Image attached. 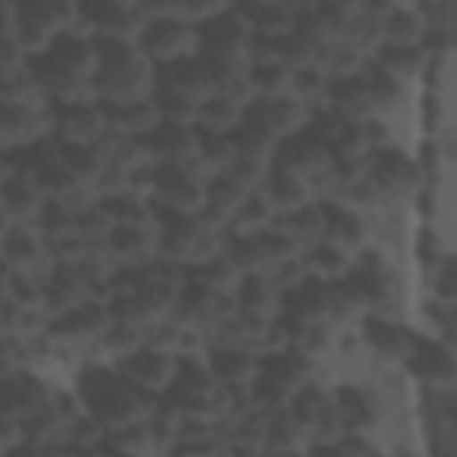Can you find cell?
I'll return each mask as SVG.
<instances>
[{
	"label": "cell",
	"mask_w": 457,
	"mask_h": 457,
	"mask_svg": "<svg viewBox=\"0 0 457 457\" xmlns=\"http://www.w3.org/2000/svg\"><path fill=\"white\" fill-rule=\"evenodd\" d=\"M46 396H50V386L29 368L11 371V375L0 378V414H7L14 421L32 418L46 403Z\"/></svg>",
	"instance_id": "obj_6"
},
{
	"label": "cell",
	"mask_w": 457,
	"mask_h": 457,
	"mask_svg": "<svg viewBox=\"0 0 457 457\" xmlns=\"http://www.w3.org/2000/svg\"><path fill=\"white\" fill-rule=\"evenodd\" d=\"M303 261H307V275L318 278V282H339V278H346L350 268H353V257H350L346 250L325 243V239L314 243L311 250H303Z\"/></svg>",
	"instance_id": "obj_13"
},
{
	"label": "cell",
	"mask_w": 457,
	"mask_h": 457,
	"mask_svg": "<svg viewBox=\"0 0 457 457\" xmlns=\"http://www.w3.org/2000/svg\"><path fill=\"white\" fill-rule=\"evenodd\" d=\"M139 46L154 64H171L200 54V29H193V21L182 18H161L139 32Z\"/></svg>",
	"instance_id": "obj_3"
},
{
	"label": "cell",
	"mask_w": 457,
	"mask_h": 457,
	"mask_svg": "<svg viewBox=\"0 0 457 457\" xmlns=\"http://www.w3.org/2000/svg\"><path fill=\"white\" fill-rule=\"evenodd\" d=\"M21 446V421L0 414V450H18Z\"/></svg>",
	"instance_id": "obj_15"
},
{
	"label": "cell",
	"mask_w": 457,
	"mask_h": 457,
	"mask_svg": "<svg viewBox=\"0 0 457 457\" xmlns=\"http://www.w3.org/2000/svg\"><path fill=\"white\" fill-rule=\"evenodd\" d=\"M411 368L414 378L428 382V386H450V375H453V361H450V346L443 339H421L418 336V346L414 353L403 361Z\"/></svg>",
	"instance_id": "obj_9"
},
{
	"label": "cell",
	"mask_w": 457,
	"mask_h": 457,
	"mask_svg": "<svg viewBox=\"0 0 457 457\" xmlns=\"http://www.w3.org/2000/svg\"><path fill=\"white\" fill-rule=\"evenodd\" d=\"M104 129H107L104 107H96V104H68V107H61L54 114L50 139H57L61 146H89Z\"/></svg>",
	"instance_id": "obj_7"
},
{
	"label": "cell",
	"mask_w": 457,
	"mask_h": 457,
	"mask_svg": "<svg viewBox=\"0 0 457 457\" xmlns=\"http://www.w3.org/2000/svg\"><path fill=\"white\" fill-rule=\"evenodd\" d=\"M211 75L200 61V54L161 64L154 71V104L161 121H179V125H193L200 114V104L211 96Z\"/></svg>",
	"instance_id": "obj_2"
},
{
	"label": "cell",
	"mask_w": 457,
	"mask_h": 457,
	"mask_svg": "<svg viewBox=\"0 0 457 457\" xmlns=\"http://www.w3.org/2000/svg\"><path fill=\"white\" fill-rule=\"evenodd\" d=\"M104 118H107V129H114L121 136H150L161 125L154 96L129 100V104H104Z\"/></svg>",
	"instance_id": "obj_10"
},
{
	"label": "cell",
	"mask_w": 457,
	"mask_h": 457,
	"mask_svg": "<svg viewBox=\"0 0 457 457\" xmlns=\"http://www.w3.org/2000/svg\"><path fill=\"white\" fill-rule=\"evenodd\" d=\"M236 307H239L243 314L257 318V321H275L278 311H282V293H278V286H275L268 275L250 271V275H243L239 286H236Z\"/></svg>",
	"instance_id": "obj_8"
},
{
	"label": "cell",
	"mask_w": 457,
	"mask_h": 457,
	"mask_svg": "<svg viewBox=\"0 0 457 457\" xmlns=\"http://www.w3.org/2000/svg\"><path fill=\"white\" fill-rule=\"evenodd\" d=\"M371 61L393 75L396 82H414L425 68H428V57L421 46H411V43H378V50L371 54Z\"/></svg>",
	"instance_id": "obj_11"
},
{
	"label": "cell",
	"mask_w": 457,
	"mask_h": 457,
	"mask_svg": "<svg viewBox=\"0 0 457 457\" xmlns=\"http://www.w3.org/2000/svg\"><path fill=\"white\" fill-rule=\"evenodd\" d=\"M175 371H179V357L168 353V350H161V346H150V343L136 346L132 353H125V357L118 361V375L129 378L132 386L154 393V396L171 386Z\"/></svg>",
	"instance_id": "obj_4"
},
{
	"label": "cell",
	"mask_w": 457,
	"mask_h": 457,
	"mask_svg": "<svg viewBox=\"0 0 457 457\" xmlns=\"http://www.w3.org/2000/svg\"><path fill=\"white\" fill-rule=\"evenodd\" d=\"M425 36H428L425 18H421L414 7H407V4L393 7V11L382 18V43H411V46H421Z\"/></svg>",
	"instance_id": "obj_14"
},
{
	"label": "cell",
	"mask_w": 457,
	"mask_h": 457,
	"mask_svg": "<svg viewBox=\"0 0 457 457\" xmlns=\"http://www.w3.org/2000/svg\"><path fill=\"white\" fill-rule=\"evenodd\" d=\"M96 100L129 104L154 93V61L139 39H96Z\"/></svg>",
	"instance_id": "obj_1"
},
{
	"label": "cell",
	"mask_w": 457,
	"mask_h": 457,
	"mask_svg": "<svg viewBox=\"0 0 457 457\" xmlns=\"http://www.w3.org/2000/svg\"><path fill=\"white\" fill-rule=\"evenodd\" d=\"M243 104H236L232 96H221V93H211L204 104H200V114H196V129L200 136H228L232 129L243 125Z\"/></svg>",
	"instance_id": "obj_12"
},
{
	"label": "cell",
	"mask_w": 457,
	"mask_h": 457,
	"mask_svg": "<svg viewBox=\"0 0 457 457\" xmlns=\"http://www.w3.org/2000/svg\"><path fill=\"white\" fill-rule=\"evenodd\" d=\"M150 154H154V164H164V168H193L200 164V146H204V136L196 125H179V121H161L150 136Z\"/></svg>",
	"instance_id": "obj_5"
}]
</instances>
